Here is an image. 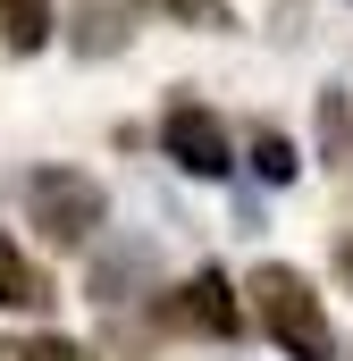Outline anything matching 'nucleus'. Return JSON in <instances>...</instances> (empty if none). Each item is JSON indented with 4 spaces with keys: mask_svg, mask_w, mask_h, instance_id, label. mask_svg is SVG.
<instances>
[{
    "mask_svg": "<svg viewBox=\"0 0 353 361\" xmlns=\"http://www.w3.org/2000/svg\"><path fill=\"white\" fill-rule=\"evenodd\" d=\"M253 311H261V328L286 345L294 361H345L337 353V336H328V311H320V294L303 286L294 269H253Z\"/></svg>",
    "mask_w": 353,
    "mask_h": 361,
    "instance_id": "1",
    "label": "nucleus"
},
{
    "mask_svg": "<svg viewBox=\"0 0 353 361\" xmlns=\"http://www.w3.org/2000/svg\"><path fill=\"white\" fill-rule=\"evenodd\" d=\"M25 210H34V227H42V244H85L92 227H101V185L76 177V169H34L25 177Z\"/></svg>",
    "mask_w": 353,
    "mask_h": 361,
    "instance_id": "2",
    "label": "nucleus"
},
{
    "mask_svg": "<svg viewBox=\"0 0 353 361\" xmlns=\"http://www.w3.org/2000/svg\"><path fill=\"white\" fill-rule=\"evenodd\" d=\"M160 143H169L176 169H193V177H227V169H236V143H227V126H219L202 101H176L169 118H160Z\"/></svg>",
    "mask_w": 353,
    "mask_h": 361,
    "instance_id": "3",
    "label": "nucleus"
},
{
    "mask_svg": "<svg viewBox=\"0 0 353 361\" xmlns=\"http://www.w3.org/2000/svg\"><path fill=\"white\" fill-rule=\"evenodd\" d=\"M176 328H193V336H236L244 328V311H236V286L219 269H202L185 294H176Z\"/></svg>",
    "mask_w": 353,
    "mask_h": 361,
    "instance_id": "4",
    "label": "nucleus"
},
{
    "mask_svg": "<svg viewBox=\"0 0 353 361\" xmlns=\"http://www.w3.org/2000/svg\"><path fill=\"white\" fill-rule=\"evenodd\" d=\"M42 302H51L42 269H34V261H25V252L0 235V311H42Z\"/></svg>",
    "mask_w": 353,
    "mask_h": 361,
    "instance_id": "5",
    "label": "nucleus"
},
{
    "mask_svg": "<svg viewBox=\"0 0 353 361\" xmlns=\"http://www.w3.org/2000/svg\"><path fill=\"white\" fill-rule=\"evenodd\" d=\"M51 42V0H0V51H42Z\"/></svg>",
    "mask_w": 353,
    "mask_h": 361,
    "instance_id": "6",
    "label": "nucleus"
},
{
    "mask_svg": "<svg viewBox=\"0 0 353 361\" xmlns=\"http://www.w3.org/2000/svg\"><path fill=\"white\" fill-rule=\"evenodd\" d=\"M76 25H85V34H76L85 51H118V42H126V17H118V8H101V0L76 8Z\"/></svg>",
    "mask_w": 353,
    "mask_h": 361,
    "instance_id": "7",
    "label": "nucleus"
},
{
    "mask_svg": "<svg viewBox=\"0 0 353 361\" xmlns=\"http://www.w3.org/2000/svg\"><path fill=\"white\" fill-rule=\"evenodd\" d=\"M253 169H261L269 185H286L294 177V143H286V135H253Z\"/></svg>",
    "mask_w": 353,
    "mask_h": 361,
    "instance_id": "8",
    "label": "nucleus"
},
{
    "mask_svg": "<svg viewBox=\"0 0 353 361\" xmlns=\"http://www.w3.org/2000/svg\"><path fill=\"white\" fill-rule=\"evenodd\" d=\"M0 361H76L59 336H42V345H0Z\"/></svg>",
    "mask_w": 353,
    "mask_h": 361,
    "instance_id": "9",
    "label": "nucleus"
},
{
    "mask_svg": "<svg viewBox=\"0 0 353 361\" xmlns=\"http://www.w3.org/2000/svg\"><path fill=\"white\" fill-rule=\"evenodd\" d=\"M176 17H193V25H219V0H169Z\"/></svg>",
    "mask_w": 353,
    "mask_h": 361,
    "instance_id": "10",
    "label": "nucleus"
},
{
    "mask_svg": "<svg viewBox=\"0 0 353 361\" xmlns=\"http://www.w3.org/2000/svg\"><path fill=\"white\" fill-rule=\"evenodd\" d=\"M337 261H345V277H353V244H345V252H337Z\"/></svg>",
    "mask_w": 353,
    "mask_h": 361,
    "instance_id": "11",
    "label": "nucleus"
}]
</instances>
